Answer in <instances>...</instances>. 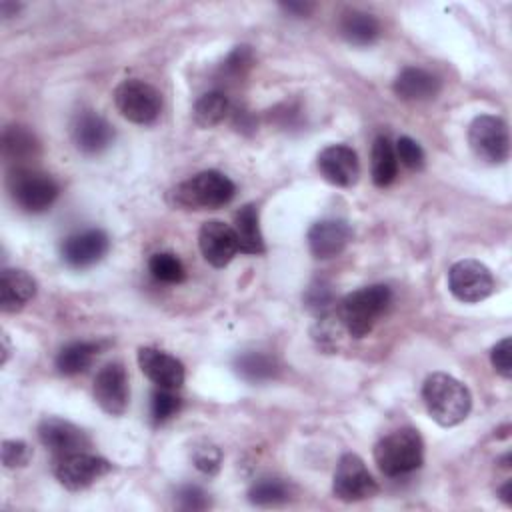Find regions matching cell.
I'll return each mask as SVG.
<instances>
[{
    "mask_svg": "<svg viewBox=\"0 0 512 512\" xmlns=\"http://www.w3.org/2000/svg\"><path fill=\"white\" fill-rule=\"evenodd\" d=\"M422 400L430 418L440 426L460 424L472 408L470 390L446 372H434L424 380Z\"/></svg>",
    "mask_w": 512,
    "mask_h": 512,
    "instance_id": "6da1fadb",
    "label": "cell"
},
{
    "mask_svg": "<svg viewBox=\"0 0 512 512\" xmlns=\"http://www.w3.org/2000/svg\"><path fill=\"white\" fill-rule=\"evenodd\" d=\"M392 290L386 284L362 286L346 294L338 304V320L354 338H364L372 332L378 318L388 310Z\"/></svg>",
    "mask_w": 512,
    "mask_h": 512,
    "instance_id": "7a4b0ae2",
    "label": "cell"
},
{
    "mask_svg": "<svg viewBox=\"0 0 512 512\" xmlns=\"http://www.w3.org/2000/svg\"><path fill=\"white\" fill-rule=\"evenodd\" d=\"M374 460L384 476L396 478L418 470L424 462V440L414 428H400L378 440Z\"/></svg>",
    "mask_w": 512,
    "mask_h": 512,
    "instance_id": "3957f363",
    "label": "cell"
},
{
    "mask_svg": "<svg viewBox=\"0 0 512 512\" xmlns=\"http://www.w3.org/2000/svg\"><path fill=\"white\" fill-rule=\"evenodd\" d=\"M234 194V182L218 170L198 172L172 190L174 204L186 210H214L228 204Z\"/></svg>",
    "mask_w": 512,
    "mask_h": 512,
    "instance_id": "277c9868",
    "label": "cell"
},
{
    "mask_svg": "<svg viewBox=\"0 0 512 512\" xmlns=\"http://www.w3.org/2000/svg\"><path fill=\"white\" fill-rule=\"evenodd\" d=\"M6 184L14 204L30 214H40L48 210L60 194V186L50 174L30 166L14 168Z\"/></svg>",
    "mask_w": 512,
    "mask_h": 512,
    "instance_id": "5b68a950",
    "label": "cell"
},
{
    "mask_svg": "<svg viewBox=\"0 0 512 512\" xmlns=\"http://www.w3.org/2000/svg\"><path fill=\"white\" fill-rule=\"evenodd\" d=\"M114 104L126 120L134 124H150L162 110V96L152 84L130 78L114 88Z\"/></svg>",
    "mask_w": 512,
    "mask_h": 512,
    "instance_id": "8992f818",
    "label": "cell"
},
{
    "mask_svg": "<svg viewBox=\"0 0 512 512\" xmlns=\"http://www.w3.org/2000/svg\"><path fill=\"white\" fill-rule=\"evenodd\" d=\"M468 144L472 152L488 164L506 162L510 154V134L506 122L492 114L476 116L468 126Z\"/></svg>",
    "mask_w": 512,
    "mask_h": 512,
    "instance_id": "52a82bcc",
    "label": "cell"
},
{
    "mask_svg": "<svg viewBox=\"0 0 512 512\" xmlns=\"http://www.w3.org/2000/svg\"><path fill=\"white\" fill-rule=\"evenodd\" d=\"M448 288L460 302L474 304L486 300L494 292V276L480 260L464 258L450 266Z\"/></svg>",
    "mask_w": 512,
    "mask_h": 512,
    "instance_id": "ba28073f",
    "label": "cell"
},
{
    "mask_svg": "<svg viewBox=\"0 0 512 512\" xmlns=\"http://www.w3.org/2000/svg\"><path fill=\"white\" fill-rule=\"evenodd\" d=\"M332 492L342 502H360L378 492V484L358 454L346 452L334 470Z\"/></svg>",
    "mask_w": 512,
    "mask_h": 512,
    "instance_id": "9c48e42d",
    "label": "cell"
},
{
    "mask_svg": "<svg viewBox=\"0 0 512 512\" xmlns=\"http://www.w3.org/2000/svg\"><path fill=\"white\" fill-rule=\"evenodd\" d=\"M112 464L88 452L60 456L54 466V476L68 490H84L110 472Z\"/></svg>",
    "mask_w": 512,
    "mask_h": 512,
    "instance_id": "30bf717a",
    "label": "cell"
},
{
    "mask_svg": "<svg viewBox=\"0 0 512 512\" xmlns=\"http://www.w3.org/2000/svg\"><path fill=\"white\" fill-rule=\"evenodd\" d=\"M94 400L96 404L110 416H122L128 410L130 402V388L128 376L122 364L110 362L94 378Z\"/></svg>",
    "mask_w": 512,
    "mask_h": 512,
    "instance_id": "8fae6325",
    "label": "cell"
},
{
    "mask_svg": "<svg viewBox=\"0 0 512 512\" xmlns=\"http://www.w3.org/2000/svg\"><path fill=\"white\" fill-rule=\"evenodd\" d=\"M318 170L322 178L334 186L348 188L360 176L358 154L346 144H330L318 154Z\"/></svg>",
    "mask_w": 512,
    "mask_h": 512,
    "instance_id": "7c38bea8",
    "label": "cell"
},
{
    "mask_svg": "<svg viewBox=\"0 0 512 512\" xmlns=\"http://www.w3.org/2000/svg\"><path fill=\"white\" fill-rule=\"evenodd\" d=\"M108 248H110V240H108L106 232H102L98 228H90V230H82V232L68 236L62 242L60 254L68 266L88 268V266L100 262L106 256Z\"/></svg>",
    "mask_w": 512,
    "mask_h": 512,
    "instance_id": "4fadbf2b",
    "label": "cell"
},
{
    "mask_svg": "<svg viewBox=\"0 0 512 512\" xmlns=\"http://www.w3.org/2000/svg\"><path fill=\"white\" fill-rule=\"evenodd\" d=\"M138 366L142 374L150 382H154L158 388L176 390L184 384V378H186L184 364L176 356L158 348L142 346L138 350Z\"/></svg>",
    "mask_w": 512,
    "mask_h": 512,
    "instance_id": "5bb4252c",
    "label": "cell"
},
{
    "mask_svg": "<svg viewBox=\"0 0 512 512\" xmlns=\"http://www.w3.org/2000/svg\"><path fill=\"white\" fill-rule=\"evenodd\" d=\"M198 246L204 260L214 268H224L238 252L234 228L220 220H210L202 224L198 232Z\"/></svg>",
    "mask_w": 512,
    "mask_h": 512,
    "instance_id": "9a60e30c",
    "label": "cell"
},
{
    "mask_svg": "<svg viewBox=\"0 0 512 512\" xmlns=\"http://www.w3.org/2000/svg\"><path fill=\"white\" fill-rule=\"evenodd\" d=\"M350 238H352L350 224L340 218L318 220L310 226L306 234L308 248L312 256L318 260H328L338 256L348 246Z\"/></svg>",
    "mask_w": 512,
    "mask_h": 512,
    "instance_id": "2e32d148",
    "label": "cell"
},
{
    "mask_svg": "<svg viewBox=\"0 0 512 512\" xmlns=\"http://www.w3.org/2000/svg\"><path fill=\"white\" fill-rule=\"evenodd\" d=\"M40 442L54 454V456H68L74 452H84L90 440L88 436L68 420L62 418H44L38 426Z\"/></svg>",
    "mask_w": 512,
    "mask_h": 512,
    "instance_id": "e0dca14e",
    "label": "cell"
},
{
    "mask_svg": "<svg viewBox=\"0 0 512 512\" xmlns=\"http://www.w3.org/2000/svg\"><path fill=\"white\" fill-rule=\"evenodd\" d=\"M72 138L80 152L98 154L112 144L114 128L100 114L92 110H84L76 114L72 122Z\"/></svg>",
    "mask_w": 512,
    "mask_h": 512,
    "instance_id": "ac0fdd59",
    "label": "cell"
},
{
    "mask_svg": "<svg viewBox=\"0 0 512 512\" xmlns=\"http://www.w3.org/2000/svg\"><path fill=\"white\" fill-rule=\"evenodd\" d=\"M392 88L400 100L424 102L432 100L440 92V80L424 68L408 66L394 78Z\"/></svg>",
    "mask_w": 512,
    "mask_h": 512,
    "instance_id": "d6986e66",
    "label": "cell"
},
{
    "mask_svg": "<svg viewBox=\"0 0 512 512\" xmlns=\"http://www.w3.org/2000/svg\"><path fill=\"white\" fill-rule=\"evenodd\" d=\"M36 296V280L20 268H4L0 274V308L18 312Z\"/></svg>",
    "mask_w": 512,
    "mask_h": 512,
    "instance_id": "ffe728a7",
    "label": "cell"
},
{
    "mask_svg": "<svg viewBox=\"0 0 512 512\" xmlns=\"http://www.w3.org/2000/svg\"><path fill=\"white\" fill-rule=\"evenodd\" d=\"M40 154V142L26 126L14 124L2 132V156L14 168H28V162Z\"/></svg>",
    "mask_w": 512,
    "mask_h": 512,
    "instance_id": "44dd1931",
    "label": "cell"
},
{
    "mask_svg": "<svg viewBox=\"0 0 512 512\" xmlns=\"http://www.w3.org/2000/svg\"><path fill=\"white\" fill-rule=\"evenodd\" d=\"M232 228H234L240 252H244V254H262L264 252L258 208L254 204H244L234 214V226Z\"/></svg>",
    "mask_w": 512,
    "mask_h": 512,
    "instance_id": "7402d4cb",
    "label": "cell"
},
{
    "mask_svg": "<svg viewBox=\"0 0 512 512\" xmlns=\"http://www.w3.org/2000/svg\"><path fill=\"white\" fill-rule=\"evenodd\" d=\"M340 34L354 46H368L380 36V22L362 10H350L340 18Z\"/></svg>",
    "mask_w": 512,
    "mask_h": 512,
    "instance_id": "603a6c76",
    "label": "cell"
},
{
    "mask_svg": "<svg viewBox=\"0 0 512 512\" xmlns=\"http://www.w3.org/2000/svg\"><path fill=\"white\" fill-rule=\"evenodd\" d=\"M372 182L380 188L390 186L398 176V158L388 136H376L370 152Z\"/></svg>",
    "mask_w": 512,
    "mask_h": 512,
    "instance_id": "cb8c5ba5",
    "label": "cell"
},
{
    "mask_svg": "<svg viewBox=\"0 0 512 512\" xmlns=\"http://www.w3.org/2000/svg\"><path fill=\"white\" fill-rule=\"evenodd\" d=\"M98 352H100L98 342H70L58 352L56 368L64 376H76L92 364Z\"/></svg>",
    "mask_w": 512,
    "mask_h": 512,
    "instance_id": "d4e9b609",
    "label": "cell"
},
{
    "mask_svg": "<svg viewBox=\"0 0 512 512\" xmlns=\"http://www.w3.org/2000/svg\"><path fill=\"white\" fill-rule=\"evenodd\" d=\"M230 112V102L224 92L212 90L202 94L194 104V120L202 128H212L220 124Z\"/></svg>",
    "mask_w": 512,
    "mask_h": 512,
    "instance_id": "484cf974",
    "label": "cell"
},
{
    "mask_svg": "<svg viewBox=\"0 0 512 512\" xmlns=\"http://www.w3.org/2000/svg\"><path fill=\"white\" fill-rule=\"evenodd\" d=\"M234 368L238 376H242L248 382H264L274 376L276 372V362L272 356L264 352H244L236 356Z\"/></svg>",
    "mask_w": 512,
    "mask_h": 512,
    "instance_id": "4316f807",
    "label": "cell"
},
{
    "mask_svg": "<svg viewBox=\"0 0 512 512\" xmlns=\"http://www.w3.org/2000/svg\"><path fill=\"white\" fill-rule=\"evenodd\" d=\"M290 498V488L280 478H260L248 490V500L256 506H276Z\"/></svg>",
    "mask_w": 512,
    "mask_h": 512,
    "instance_id": "83f0119b",
    "label": "cell"
},
{
    "mask_svg": "<svg viewBox=\"0 0 512 512\" xmlns=\"http://www.w3.org/2000/svg\"><path fill=\"white\" fill-rule=\"evenodd\" d=\"M148 270L158 282H164V284H178L186 278L184 264L172 252L152 254L150 260H148Z\"/></svg>",
    "mask_w": 512,
    "mask_h": 512,
    "instance_id": "f1b7e54d",
    "label": "cell"
},
{
    "mask_svg": "<svg viewBox=\"0 0 512 512\" xmlns=\"http://www.w3.org/2000/svg\"><path fill=\"white\" fill-rule=\"evenodd\" d=\"M182 402L180 398L168 390V388H158L154 394H152V402H150V416L156 424H162L166 420H170L172 416L178 414Z\"/></svg>",
    "mask_w": 512,
    "mask_h": 512,
    "instance_id": "f546056e",
    "label": "cell"
},
{
    "mask_svg": "<svg viewBox=\"0 0 512 512\" xmlns=\"http://www.w3.org/2000/svg\"><path fill=\"white\" fill-rule=\"evenodd\" d=\"M394 150H396L398 162H402L408 170H422L424 168V162H426L424 150L410 136H400Z\"/></svg>",
    "mask_w": 512,
    "mask_h": 512,
    "instance_id": "4dcf8cb0",
    "label": "cell"
},
{
    "mask_svg": "<svg viewBox=\"0 0 512 512\" xmlns=\"http://www.w3.org/2000/svg\"><path fill=\"white\" fill-rule=\"evenodd\" d=\"M252 62H254L252 48L246 46V44H242V46H236V48L228 54V58H226L224 64H222V72H224L226 76L238 78V76H242V74L252 66Z\"/></svg>",
    "mask_w": 512,
    "mask_h": 512,
    "instance_id": "1f68e13d",
    "label": "cell"
},
{
    "mask_svg": "<svg viewBox=\"0 0 512 512\" xmlns=\"http://www.w3.org/2000/svg\"><path fill=\"white\" fill-rule=\"evenodd\" d=\"M192 462L200 472L216 474L220 468V462H222V454L214 444H202V446L194 448Z\"/></svg>",
    "mask_w": 512,
    "mask_h": 512,
    "instance_id": "d6a6232c",
    "label": "cell"
},
{
    "mask_svg": "<svg viewBox=\"0 0 512 512\" xmlns=\"http://www.w3.org/2000/svg\"><path fill=\"white\" fill-rule=\"evenodd\" d=\"M490 362L502 378L512 376V340L506 336L490 350Z\"/></svg>",
    "mask_w": 512,
    "mask_h": 512,
    "instance_id": "836d02e7",
    "label": "cell"
},
{
    "mask_svg": "<svg viewBox=\"0 0 512 512\" xmlns=\"http://www.w3.org/2000/svg\"><path fill=\"white\" fill-rule=\"evenodd\" d=\"M30 448L22 440H4L2 442V464L6 468L26 466L30 460Z\"/></svg>",
    "mask_w": 512,
    "mask_h": 512,
    "instance_id": "e575fe53",
    "label": "cell"
},
{
    "mask_svg": "<svg viewBox=\"0 0 512 512\" xmlns=\"http://www.w3.org/2000/svg\"><path fill=\"white\" fill-rule=\"evenodd\" d=\"M304 302H306V306L310 310H314L318 314L326 312L328 306L332 304V290H330V286L326 282H322V280H316L314 284H310V288H308V292L304 296Z\"/></svg>",
    "mask_w": 512,
    "mask_h": 512,
    "instance_id": "d590c367",
    "label": "cell"
},
{
    "mask_svg": "<svg viewBox=\"0 0 512 512\" xmlns=\"http://www.w3.org/2000/svg\"><path fill=\"white\" fill-rule=\"evenodd\" d=\"M176 498H178V506L184 510H204L210 506L208 494L198 486H182Z\"/></svg>",
    "mask_w": 512,
    "mask_h": 512,
    "instance_id": "8d00e7d4",
    "label": "cell"
},
{
    "mask_svg": "<svg viewBox=\"0 0 512 512\" xmlns=\"http://www.w3.org/2000/svg\"><path fill=\"white\" fill-rule=\"evenodd\" d=\"M286 12H290V14H296V16H308L310 12H312V8H314V4H310V2H284V4H280Z\"/></svg>",
    "mask_w": 512,
    "mask_h": 512,
    "instance_id": "74e56055",
    "label": "cell"
},
{
    "mask_svg": "<svg viewBox=\"0 0 512 512\" xmlns=\"http://www.w3.org/2000/svg\"><path fill=\"white\" fill-rule=\"evenodd\" d=\"M510 490H512V482L508 480V482L500 488V496H502V500H504L506 504H510V502H512V500H510Z\"/></svg>",
    "mask_w": 512,
    "mask_h": 512,
    "instance_id": "f35d334b",
    "label": "cell"
},
{
    "mask_svg": "<svg viewBox=\"0 0 512 512\" xmlns=\"http://www.w3.org/2000/svg\"><path fill=\"white\" fill-rule=\"evenodd\" d=\"M2 340H4V356H2V364L8 360V354H10V346H8V338H6V334L2 336Z\"/></svg>",
    "mask_w": 512,
    "mask_h": 512,
    "instance_id": "ab89813d",
    "label": "cell"
}]
</instances>
